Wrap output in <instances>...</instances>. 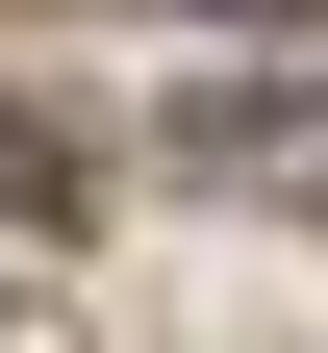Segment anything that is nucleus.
Segmentation results:
<instances>
[{
  "instance_id": "f257e3e1",
  "label": "nucleus",
  "mask_w": 328,
  "mask_h": 353,
  "mask_svg": "<svg viewBox=\"0 0 328 353\" xmlns=\"http://www.w3.org/2000/svg\"><path fill=\"white\" fill-rule=\"evenodd\" d=\"M177 152H202V176H278V202H328V101H227V76H202V101H177Z\"/></svg>"
}]
</instances>
